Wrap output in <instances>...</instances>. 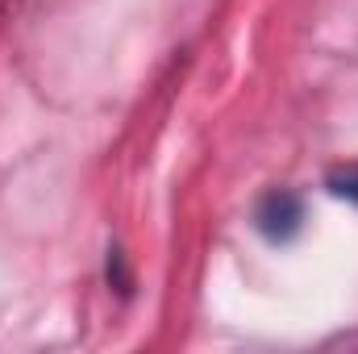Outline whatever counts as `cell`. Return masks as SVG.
<instances>
[{
    "label": "cell",
    "mask_w": 358,
    "mask_h": 354,
    "mask_svg": "<svg viewBox=\"0 0 358 354\" xmlns=\"http://www.w3.org/2000/svg\"><path fill=\"white\" fill-rule=\"evenodd\" d=\"M329 192H334V196H342V200H350V204H358V163L338 167V171L329 176Z\"/></svg>",
    "instance_id": "cell-2"
},
{
    "label": "cell",
    "mask_w": 358,
    "mask_h": 354,
    "mask_svg": "<svg viewBox=\"0 0 358 354\" xmlns=\"http://www.w3.org/2000/svg\"><path fill=\"white\" fill-rule=\"evenodd\" d=\"M259 229L267 234L271 242H287L296 229H300V221H304V208H300V200L292 196V192H271L267 200L259 204Z\"/></svg>",
    "instance_id": "cell-1"
}]
</instances>
